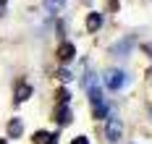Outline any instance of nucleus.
Here are the masks:
<instances>
[{
  "label": "nucleus",
  "mask_w": 152,
  "mask_h": 144,
  "mask_svg": "<svg viewBox=\"0 0 152 144\" xmlns=\"http://www.w3.org/2000/svg\"><path fill=\"white\" fill-rule=\"evenodd\" d=\"M102 81H105V87L110 89V92H118V89H123V87H126L129 73H126L123 68H107L105 76H102Z\"/></svg>",
  "instance_id": "nucleus-1"
},
{
  "label": "nucleus",
  "mask_w": 152,
  "mask_h": 144,
  "mask_svg": "<svg viewBox=\"0 0 152 144\" xmlns=\"http://www.w3.org/2000/svg\"><path fill=\"white\" fill-rule=\"evenodd\" d=\"M105 121H107V123H105V139H107L110 144H115V142L123 136V121L115 115V113H110Z\"/></svg>",
  "instance_id": "nucleus-2"
},
{
  "label": "nucleus",
  "mask_w": 152,
  "mask_h": 144,
  "mask_svg": "<svg viewBox=\"0 0 152 144\" xmlns=\"http://www.w3.org/2000/svg\"><path fill=\"white\" fill-rule=\"evenodd\" d=\"M131 50H134V37H123V39H118V42L110 47V55H115V58H126Z\"/></svg>",
  "instance_id": "nucleus-3"
},
{
  "label": "nucleus",
  "mask_w": 152,
  "mask_h": 144,
  "mask_svg": "<svg viewBox=\"0 0 152 144\" xmlns=\"http://www.w3.org/2000/svg\"><path fill=\"white\" fill-rule=\"evenodd\" d=\"M31 84H26V81H16V89H13V102L16 105H24L26 100L31 97Z\"/></svg>",
  "instance_id": "nucleus-4"
},
{
  "label": "nucleus",
  "mask_w": 152,
  "mask_h": 144,
  "mask_svg": "<svg viewBox=\"0 0 152 144\" xmlns=\"http://www.w3.org/2000/svg\"><path fill=\"white\" fill-rule=\"evenodd\" d=\"M76 58V47L71 42H61V47H58V60L61 63H71Z\"/></svg>",
  "instance_id": "nucleus-5"
},
{
  "label": "nucleus",
  "mask_w": 152,
  "mask_h": 144,
  "mask_svg": "<svg viewBox=\"0 0 152 144\" xmlns=\"http://www.w3.org/2000/svg\"><path fill=\"white\" fill-rule=\"evenodd\" d=\"M71 105H61L58 102V108H55V121H58V126H68L71 123Z\"/></svg>",
  "instance_id": "nucleus-6"
},
{
  "label": "nucleus",
  "mask_w": 152,
  "mask_h": 144,
  "mask_svg": "<svg viewBox=\"0 0 152 144\" xmlns=\"http://www.w3.org/2000/svg\"><path fill=\"white\" fill-rule=\"evenodd\" d=\"M5 131H8V139H18V136L24 134V121H21V118H11Z\"/></svg>",
  "instance_id": "nucleus-7"
},
{
  "label": "nucleus",
  "mask_w": 152,
  "mask_h": 144,
  "mask_svg": "<svg viewBox=\"0 0 152 144\" xmlns=\"http://www.w3.org/2000/svg\"><path fill=\"white\" fill-rule=\"evenodd\" d=\"M100 26H102V13H100V11H92V13H87V32L94 34Z\"/></svg>",
  "instance_id": "nucleus-8"
},
{
  "label": "nucleus",
  "mask_w": 152,
  "mask_h": 144,
  "mask_svg": "<svg viewBox=\"0 0 152 144\" xmlns=\"http://www.w3.org/2000/svg\"><path fill=\"white\" fill-rule=\"evenodd\" d=\"M42 5H45L47 13H61L66 8V0H42Z\"/></svg>",
  "instance_id": "nucleus-9"
},
{
  "label": "nucleus",
  "mask_w": 152,
  "mask_h": 144,
  "mask_svg": "<svg viewBox=\"0 0 152 144\" xmlns=\"http://www.w3.org/2000/svg\"><path fill=\"white\" fill-rule=\"evenodd\" d=\"M55 134H50V131H37L34 134V144H55Z\"/></svg>",
  "instance_id": "nucleus-10"
},
{
  "label": "nucleus",
  "mask_w": 152,
  "mask_h": 144,
  "mask_svg": "<svg viewBox=\"0 0 152 144\" xmlns=\"http://www.w3.org/2000/svg\"><path fill=\"white\" fill-rule=\"evenodd\" d=\"M58 102H61V105H68V102H71V92H68V89H61V92H58Z\"/></svg>",
  "instance_id": "nucleus-11"
},
{
  "label": "nucleus",
  "mask_w": 152,
  "mask_h": 144,
  "mask_svg": "<svg viewBox=\"0 0 152 144\" xmlns=\"http://www.w3.org/2000/svg\"><path fill=\"white\" fill-rule=\"evenodd\" d=\"M58 79H61V81H71V79H74V76H71V71H68V68L63 65L61 71H58Z\"/></svg>",
  "instance_id": "nucleus-12"
},
{
  "label": "nucleus",
  "mask_w": 152,
  "mask_h": 144,
  "mask_svg": "<svg viewBox=\"0 0 152 144\" xmlns=\"http://www.w3.org/2000/svg\"><path fill=\"white\" fill-rule=\"evenodd\" d=\"M71 144H89V139H87V136H76Z\"/></svg>",
  "instance_id": "nucleus-13"
},
{
  "label": "nucleus",
  "mask_w": 152,
  "mask_h": 144,
  "mask_svg": "<svg viewBox=\"0 0 152 144\" xmlns=\"http://www.w3.org/2000/svg\"><path fill=\"white\" fill-rule=\"evenodd\" d=\"M5 11H8V0H0V16H5Z\"/></svg>",
  "instance_id": "nucleus-14"
},
{
  "label": "nucleus",
  "mask_w": 152,
  "mask_h": 144,
  "mask_svg": "<svg viewBox=\"0 0 152 144\" xmlns=\"http://www.w3.org/2000/svg\"><path fill=\"white\" fill-rule=\"evenodd\" d=\"M144 50H147V52H152V45H144Z\"/></svg>",
  "instance_id": "nucleus-15"
},
{
  "label": "nucleus",
  "mask_w": 152,
  "mask_h": 144,
  "mask_svg": "<svg viewBox=\"0 0 152 144\" xmlns=\"http://www.w3.org/2000/svg\"><path fill=\"white\" fill-rule=\"evenodd\" d=\"M0 144H8V142H5V139H0Z\"/></svg>",
  "instance_id": "nucleus-16"
}]
</instances>
